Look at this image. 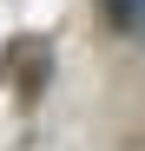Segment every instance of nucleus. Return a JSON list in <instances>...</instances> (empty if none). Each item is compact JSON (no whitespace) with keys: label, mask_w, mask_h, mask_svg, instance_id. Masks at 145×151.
I'll use <instances>...</instances> for the list:
<instances>
[{"label":"nucleus","mask_w":145,"mask_h":151,"mask_svg":"<svg viewBox=\"0 0 145 151\" xmlns=\"http://www.w3.org/2000/svg\"><path fill=\"white\" fill-rule=\"evenodd\" d=\"M99 7H106V20H112V27H145V0H99Z\"/></svg>","instance_id":"obj_1"}]
</instances>
